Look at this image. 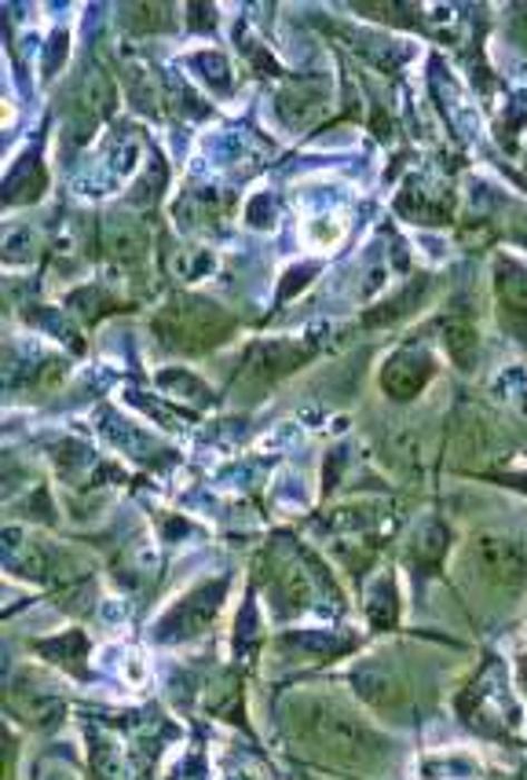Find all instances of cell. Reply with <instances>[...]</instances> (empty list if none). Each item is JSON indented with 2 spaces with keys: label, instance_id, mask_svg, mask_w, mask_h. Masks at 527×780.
<instances>
[{
  "label": "cell",
  "instance_id": "obj_1",
  "mask_svg": "<svg viewBox=\"0 0 527 780\" xmlns=\"http://www.w3.org/2000/svg\"><path fill=\"white\" fill-rule=\"evenodd\" d=\"M524 549L506 539H480V565L498 583H520L524 575Z\"/></svg>",
  "mask_w": 527,
  "mask_h": 780
},
{
  "label": "cell",
  "instance_id": "obj_2",
  "mask_svg": "<svg viewBox=\"0 0 527 780\" xmlns=\"http://www.w3.org/2000/svg\"><path fill=\"white\" fill-rule=\"evenodd\" d=\"M498 293H502V312L506 323H520V330L527 326V272L517 264H506L502 275H498Z\"/></svg>",
  "mask_w": 527,
  "mask_h": 780
}]
</instances>
